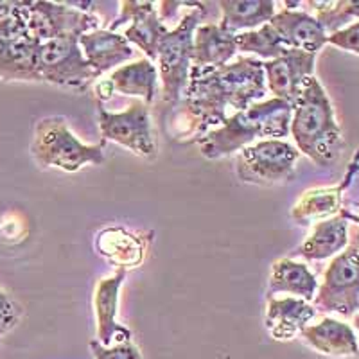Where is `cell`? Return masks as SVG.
<instances>
[{
    "mask_svg": "<svg viewBox=\"0 0 359 359\" xmlns=\"http://www.w3.org/2000/svg\"><path fill=\"white\" fill-rule=\"evenodd\" d=\"M266 88L264 62L253 56H239L229 65L191 67L182 108L191 121V131L205 135L226 118V108L243 111L262 99Z\"/></svg>",
    "mask_w": 359,
    "mask_h": 359,
    "instance_id": "cell-1",
    "label": "cell"
},
{
    "mask_svg": "<svg viewBox=\"0 0 359 359\" xmlns=\"http://www.w3.org/2000/svg\"><path fill=\"white\" fill-rule=\"evenodd\" d=\"M293 107L280 99L253 102L243 111H236L224 118L221 126L207 131L196 139L200 153L208 160L230 156L236 151L259 142V140L278 139L290 135Z\"/></svg>",
    "mask_w": 359,
    "mask_h": 359,
    "instance_id": "cell-2",
    "label": "cell"
},
{
    "mask_svg": "<svg viewBox=\"0 0 359 359\" xmlns=\"http://www.w3.org/2000/svg\"><path fill=\"white\" fill-rule=\"evenodd\" d=\"M290 133L300 155L320 168L334 163L345 146L331 99L314 76L304 83L302 94L293 104Z\"/></svg>",
    "mask_w": 359,
    "mask_h": 359,
    "instance_id": "cell-3",
    "label": "cell"
},
{
    "mask_svg": "<svg viewBox=\"0 0 359 359\" xmlns=\"http://www.w3.org/2000/svg\"><path fill=\"white\" fill-rule=\"evenodd\" d=\"M31 155L40 168H56L65 172H76L86 165L104 163V140L85 144L74 135L67 118L45 117L34 124Z\"/></svg>",
    "mask_w": 359,
    "mask_h": 359,
    "instance_id": "cell-4",
    "label": "cell"
},
{
    "mask_svg": "<svg viewBox=\"0 0 359 359\" xmlns=\"http://www.w3.org/2000/svg\"><path fill=\"white\" fill-rule=\"evenodd\" d=\"M205 4L194 2L191 9L185 11L182 20L175 29L168 31L160 40L156 53V69L162 81V97L168 104L182 101L187 88L189 74L192 67V47L194 33L201 25Z\"/></svg>",
    "mask_w": 359,
    "mask_h": 359,
    "instance_id": "cell-5",
    "label": "cell"
},
{
    "mask_svg": "<svg viewBox=\"0 0 359 359\" xmlns=\"http://www.w3.org/2000/svg\"><path fill=\"white\" fill-rule=\"evenodd\" d=\"M316 313L352 318L359 311V243H352L329 262L313 298Z\"/></svg>",
    "mask_w": 359,
    "mask_h": 359,
    "instance_id": "cell-6",
    "label": "cell"
},
{
    "mask_svg": "<svg viewBox=\"0 0 359 359\" xmlns=\"http://www.w3.org/2000/svg\"><path fill=\"white\" fill-rule=\"evenodd\" d=\"M36 69L41 83L76 92H85L97 79L79 47V36L54 38L38 45Z\"/></svg>",
    "mask_w": 359,
    "mask_h": 359,
    "instance_id": "cell-7",
    "label": "cell"
},
{
    "mask_svg": "<svg viewBox=\"0 0 359 359\" xmlns=\"http://www.w3.org/2000/svg\"><path fill=\"white\" fill-rule=\"evenodd\" d=\"M97 123L104 142L110 140L118 144L146 160L156 158L158 146L153 131L151 114L149 107L140 99H133L124 111H108L99 102Z\"/></svg>",
    "mask_w": 359,
    "mask_h": 359,
    "instance_id": "cell-8",
    "label": "cell"
},
{
    "mask_svg": "<svg viewBox=\"0 0 359 359\" xmlns=\"http://www.w3.org/2000/svg\"><path fill=\"white\" fill-rule=\"evenodd\" d=\"M300 158V151L286 140H259L241 149L236 172L245 184L275 185L290 182Z\"/></svg>",
    "mask_w": 359,
    "mask_h": 359,
    "instance_id": "cell-9",
    "label": "cell"
},
{
    "mask_svg": "<svg viewBox=\"0 0 359 359\" xmlns=\"http://www.w3.org/2000/svg\"><path fill=\"white\" fill-rule=\"evenodd\" d=\"M25 22L31 36L40 43L62 36H81L101 24L94 13L49 0H27Z\"/></svg>",
    "mask_w": 359,
    "mask_h": 359,
    "instance_id": "cell-10",
    "label": "cell"
},
{
    "mask_svg": "<svg viewBox=\"0 0 359 359\" xmlns=\"http://www.w3.org/2000/svg\"><path fill=\"white\" fill-rule=\"evenodd\" d=\"M314 65L316 54L287 49L280 57L264 62L266 88L275 99L286 101L293 107L302 94L304 83L314 76Z\"/></svg>",
    "mask_w": 359,
    "mask_h": 359,
    "instance_id": "cell-11",
    "label": "cell"
},
{
    "mask_svg": "<svg viewBox=\"0 0 359 359\" xmlns=\"http://www.w3.org/2000/svg\"><path fill=\"white\" fill-rule=\"evenodd\" d=\"M130 22L124 29L123 36L130 43L137 45L149 62H156V53H158L160 40L169 29L163 25L158 17V9L153 2H137V0H126L121 2V13L110 25V31L118 29L123 24Z\"/></svg>",
    "mask_w": 359,
    "mask_h": 359,
    "instance_id": "cell-12",
    "label": "cell"
},
{
    "mask_svg": "<svg viewBox=\"0 0 359 359\" xmlns=\"http://www.w3.org/2000/svg\"><path fill=\"white\" fill-rule=\"evenodd\" d=\"M359 172V149L355 151L354 158L348 163V169L338 185L332 187L309 189L298 198L297 203L291 208V219L298 224H314L318 221L329 219L343 210V196L345 191L352 185L354 176Z\"/></svg>",
    "mask_w": 359,
    "mask_h": 359,
    "instance_id": "cell-13",
    "label": "cell"
},
{
    "mask_svg": "<svg viewBox=\"0 0 359 359\" xmlns=\"http://www.w3.org/2000/svg\"><path fill=\"white\" fill-rule=\"evenodd\" d=\"M126 278V269L118 268L114 275L101 278L95 286L94 309L97 320V341L104 347L131 341V331L118 323V297Z\"/></svg>",
    "mask_w": 359,
    "mask_h": 359,
    "instance_id": "cell-14",
    "label": "cell"
},
{
    "mask_svg": "<svg viewBox=\"0 0 359 359\" xmlns=\"http://www.w3.org/2000/svg\"><path fill=\"white\" fill-rule=\"evenodd\" d=\"M269 25L280 38L286 49L304 50L309 54H318L323 45H327L325 29L307 11L284 8L275 13Z\"/></svg>",
    "mask_w": 359,
    "mask_h": 359,
    "instance_id": "cell-15",
    "label": "cell"
},
{
    "mask_svg": "<svg viewBox=\"0 0 359 359\" xmlns=\"http://www.w3.org/2000/svg\"><path fill=\"white\" fill-rule=\"evenodd\" d=\"M359 224V216L343 208L341 214L313 224L306 241L298 246L297 255L306 261H325L336 257L348 246V224Z\"/></svg>",
    "mask_w": 359,
    "mask_h": 359,
    "instance_id": "cell-16",
    "label": "cell"
},
{
    "mask_svg": "<svg viewBox=\"0 0 359 359\" xmlns=\"http://www.w3.org/2000/svg\"><path fill=\"white\" fill-rule=\"evenodd\" d=\"M151 237L153 232H131L123 226H110L97 233L95 248L102 257L128 271L142 264Z\"/></svg>",
    "mask_w": 359,
    "mask_h": 359,
    "instance_id": "cell-17",
    "label": "cell"
},
{
    "mask_svg": "<svg viewBox=\"0 0 359 359\" xmlns=\"http://www.w3.org/2000/svg\"><path fill=\"white\" fill-rule=\"evenodd\" d=\"M266 307V329L277 341H287L297 336L316 318L313 304L294 297H268Z\"/></svg>",
    "mask_w": 359,
    "mask_h": 359,
    "instance_id": "cell-18",
    "label": "cell"
},
{
    "mask_svg": "<svg viewBox=\"0 0 359 359\" xmlns=\"http://www.w3.org/2000/svg\"><path fill=\"white\" fill-rule=\"evenodd\" d=\"M85 60L90 69L94 70L95 78L133 57V47L121 33H114L110 29H95L92 33L79 36Z\"/></svg>",
    "mask_w": 359,
    "mask_h": 359,
    "instance_id": "cell-19",
    "label": "cell"
},
{
    "mask_svg": "<svg viewBox=\"0 0 359 359\" xmlns=\"http://www.w3.org/2000/svg\"><path fill=\"white\" fill-rule=\"evenodd\" d=\"M300 338L316 352L331 358H348L359 354V338L354 327L341 320L323 316L300 332Z\"/></svg>",
    "mask_w": 359,
    "mask_h": 359,
    "instance_id": "cell-20",
    "label": "cell"
},
{
    "mask_svg": "<svg viewBox=\"0 0 359 359\" xmlns=\"http://www.w3.org/2000/svg\"><path fill=\"white\" fill-rule=\"evenodd\" d=\"M318 284L316 275L311 271L306 262L293 261L290 257L278 259L269 269L266 298L275 297L278 293H287L290 297L313 302L314 294L318 291Z\"/></svg>",
    "mask_w": 359,
    "mask_h": 359,
    "instance_id": "cell-21",
    "label": "cell"
},
{
    "mask_svg": "<svg viewBox=\"0 0 359 359\" xmlns=\"http://www.w3.org/2000/svg\"><path fill=\"white\" fill-rule=\"evenodd\" d=\"M237 54L236 34L224 31L219 24H201L194 33L192 47V67L229 65Z\"/></svg>",
    "mask_w": 359,
    "mask_h": 359,
    "instance_id": "cell-22",
    "label": "cell"
},
{
    "mask_svg": "<svg viewBox=\"0 0 359 359\" xmlns=\"http://www.w3.org/2000/svg\"><path fill=\"white\" fill-rule=\"evenodd\" d=\"M108 83L114 92L139 97L149 107L158 94V69L147 57H142L139 62L115 69Z\"/></svg>",
    "mask_w": 359,
    "mask_h": 359,
    "instance_id": "cell-23",
    "label": "cell"
},
{
    "mask_svg": "<svg viewBox=\"0 0 359 359\" xmlns=\"http://www.w3.org/2000/svg\"><path fill=\"white\" fill-rule=\"evenodd\" d=\"M221 27L232 34L269 24L275 15L273 0H219Z\"/></svg>",
    "mask_w": 359,
    "mask_h": 359,
    "instance_id": "cell-24",
    "label": "cell"
},
{
    "mask_svg": "<svg viewBox=\"0 0 359 359\" xmlns=\"http://www.w3.org/2000/svg\"><path fill=\"white\" fill-rule=\"evenodd\" d=\"M38 45L40 41L34 40L31 33L6 45L0 50V81H40L36 69Z\"/></svg>",
    "mask_w": 359,
    "mask_h": 359,
    "instance_id": "cell-25",
    "label": "cell"
},
{
    "mask_svg": "<svg viewBox=\"0 0 359 359\" xmlns=\"http://www.w3.org/2000/svg\"><path fill=\"white\" fill-rule=\"evenodd\" d=\"M237 40V50L245 54H253V57L257 60H275L280 57L286 53V47L282 45L280 38L275 33V29L269 24L261 25L259 29L253 31H245V33L236 34Z\"/></svg>",
    "mask_w": 359,
    "mask_h": 359,
    "instance_id": "cell-26",
    "label": "cell"
},
{
    "mask_svg": "<svg viewBox=\"0 0 359 359\" xmlns=\"http://www.w3.org/2000/svg\"><path fill=\"white\" fill-rule=\"evenodd\" d=\"M314 11L313 17L320 22L327 34L347 27L352 20L359 22V0H336V2H304Z\"/></svg>",
    "mask_w": 359,
    "mask_h": 359,
    "instance_id": "cell-27",
    "label": "cell"
},
{
    "mask_svg": "<svg viewBox=\"0 0 359 359\" xmlns=\"http://www.w3.org/2000/svg\"><path fill=\"white\" fill-rule=\"evenodd\" d=\"M20 318V304L4 290H0V339H4L18 325Z\"/></svg>",
    "mask_w": 359,
    "mask_h": 359,
    "instance_id": "cell-28",
    "label": "cell"
},
{
    "mask_svg": "<svg viewBox=\"0 0 359 359\" xmlns=\"http://www.w3.org/2000/svg\"><path fill=\"white\" fill-rule=\"evenodd\" d=\"M90 351H92L95 359H144L140 348L131 341L104 347L97 339H92L90 341Z\"/></svg>",
    "mask_w": 359,
    "mask_h": 359,
    "instance_id": "cell-29",
    "label": "cell"
},
{
    "mask_svg": "<svg viewBox=\"0 0 359 359\" xmlns=\"http://www.w3.org/2000/svg\"><path fill=\"white\" fill-rule=\"evenodd\" d=\"M25 6H27V0H24V6L17 15L0 22V50L4 49L8 43H11L13 40L29 34L27 22H25Z\"/></svg>",
    "mask_w": 359,
    "mask_h": 359,
    "instance_id": "cell-30",
    "label": "cell"
},
{
    "mask_svg": "<svg viewBox=\"0 0 359 359\" xmlns=\"http://www.w3.org/2000/svg\"><path fill=\"white\" fill-rule=\"evenodd\" d=\"M327 43L334 45L338 49L359 56V22H352L347 27L339 29L336 33L327 36Z\"/></svg>",
    "mask_w": 359,
    "mask_h": 359,
    "instance_id": "cell-31",
    "label": "cell"
},
{
    "mask_svg": "<svg viewBox=\"0 0 359 359\" xmlns=\"http://www.w3.org/2000/svg\"><path fill=\"white\" fill-rule=\"evenodd\" d=\"M22 6H24V0H18V2H15V0H0V22L6 20V18L13 17V15H17L18 11L22 9Z\"/></svg>",
    "mask_w": 359,
    "mask_h": 359,
    "instance_id": "cell-32",
    "label": "cell"
},
{
    "mask_svg": "<svg viewBox=\"0 0 359 359\" xmlns=\"http://www.w3.org/2000/svg\"><path fill=\"white\" fill-rule=\"evenodd\" d=\"M354 329L358 331V338H359V314H355L354 316Z\"/></svg>",
    "mask_w": 359,
    "mask_h": 359,
    "instance_id": "cell-33",
    "label": "cell"
}]
</instances>
